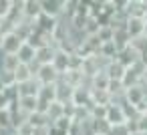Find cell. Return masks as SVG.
<instances>
[{
  "mask_svg": "<svg viewBox=\"0 0 147 135\" xmlns=\"http://www.w3.org/2000/svg\"><path fill=\"white\" fill-rule=\"evenodd\" d=\"M22 41L18 38L16 32H8V34H2V43H0V51L4 55H16L18 49H20Z\"/></svg>",
  "mask_w": 147,
  "mask_h": 135,
  "instance_id": "6da1fadb",
  "label": "cell"
},
{
  "mask_svg": "<svg viewBox=\"0 0 147 135\" xmlns=\"http://www.w3.org/2000/svg\"><path fill=\"white\" fill-rule=\"evenodd\" d=\"M73 55H75V53H73ZM51 65L57 69V73H59V75H65V73L69 71V67H71V55H69V53H65V51H61V49H57Z\"/></svg>",
  "mask_w": 147,
  "mask_h": 135,
  "instance_id": "7a4b0ae2",
  "label": "cell"
},
{
  "mask_svg": "<svg viewBox=\"0 0 147 135\" xmlns=\"http://www.w3.org/2000/svg\"><path fill=\"white\" fill-rule=\"evenodd\" d=\"M16 59L22 65H32L36 61V49L30 43H22L20 49H18V53H16Z\"/></svg>",
  "mask_w": 147,
  "mask_h": 135,
  "instance_id": "3957f363",
  "label": "cell"
},
{
  "mask_svg": "<svg viewBox=\"0 0 147 135\" xmlns=\"http://www.w3.org/2000/svg\"><path fill=\"white\" fill-rule=\"evenodd\" d=\"M40 91V83L32 77L30 81L22 83V85H16V95L18 97H36Z\"/></svg>",
  "mask_w": 147,
  "mask_h": 135,
  "instance_id": "277c9868",
  "label": "cell"
},
{
  "mask_svg": "<svg viewBox=\"0 0 147 135\" xmlns=\"http://www.w3.org/2000/svg\"><path fill=\"white\" fill-rule=\"evenodd\" d=\"M14 81H16V85H22V83H26V81H30L32 77H34V73H32V69H30V65H22V63H18V67L14 69Z\"/></svg>",
  "mask_w": 147,
  "mask_h": 135,
  "instance_id": "5b68a950",
  "label": "cell"
},
{
  "mask_svg": "<svg viewBox=\"0 0 147 135\" xmlns=\"http://www.w3.org/2000/svg\"><path fill=\"white\" fill-rule=\"evenodd\" d=\"M55 51L57 47H40L36 49V65H51L53 63V57H55Z\"/></svg>",
  "mask_w": 147,
  "mask_h": 135,
  "instance_id": "8992f818",
  "label": "cell"
},
{
  "mask_svg": "<svg viewBox=\"0 0 147 135\" xmlns=\"http://www.w3.org/2000/svg\"><path fill=\"white\" fill-rule=\"evenodd\" d=\"M12 8V0H0V20H4Z\"/></svg>",
  "mask_w": 147,
  "mask_h": 135,
  "instance_id": "52a82bcc",
  "label": "cell"
},
{
  "mask_svg": "<svg viewBox=\"0 0 147 135\" xmlns=\"http://www.w3.org/2000/svg\"><path fill=\"white\" fill-rule=\"evenodd\" d=\"M32 135H53V127H51V125L32 127Z\"/></svg>",
  "mask_w": 147,
  "mask_h": 135,
  "instance_id": "ba28073f",
  "label": "cell"
},
{
  "mask_svg": "<svg viewBox=\"0 0 147 135\" xmlns=\"http://www.w3.org/2000/svg\"><path fill=\"white\" fill-rule=\"evenodd\" d=\"M143 38L147 41V18H145V22H143Z\"/></svg>",
  "mask_w": 147,
  "mask_h": 135,
  "instance_id": "9c48e42d",
  "label": "cell"
}]
</instances>
